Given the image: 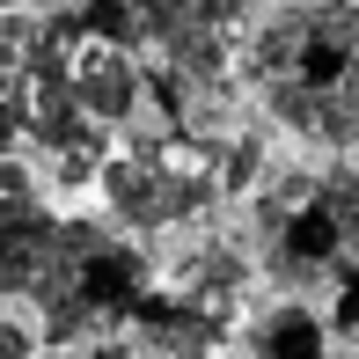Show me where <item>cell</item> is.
<instances>
[{"label":"cell","mask_w":359,"mask_h":359,"mask_svg":"<svg viewBox=\"0 0 359 359\" xmlns=\"http://www.w3.org/2000/svg\"><path fill=\"white\" fill-rule=\"evenodd\" d=\"M250 271H257V264H250V250H242V242L205 235V242H191V250L169 264V293L213 308V316H235V301L250 293Z\"/></svg>","instance_id":"obj_9"},{"label":"cell","mask_w":359,"mask_h":359,"mask_svg":"<svg viewBox=\"0 0 359 359\" xmlns=\"http://www.w3.org/2000/svg\"><path fill=\"white\" fill-rule=\"evenodd\" d=\"M147 293H154V271H147V257L133 242L95 220H74L52 286L37 293V316H44V337L67 352V345H95V337L133 330Z\"/></svg>","instance_id":"obj_3"},{"label":"cell","mask_w":359,"mask_h":359,"mask_svg":"<svg viewBox=\"0 0 359 359\" xmlns=\"http://www.w3.org/2000/svg\"><path fill=\"white\" fill-rule=\"evenodd\" d=\"M330 337H345V345L359 352V264L330 286Z\"/></svg>","instance_id":"obj_11"},{"label":"cell","mask_w":359,"mask_h":359,"mask_svg":"<svg viewBox=\"0 0 359 359\" xmlns=\"http://www.w3.org/2000/svg\"><path fill=\"white\" fill-rule=\"evenodd\" d=\"M15 8H22V0H0V15H15Z\"/></svg>","instance_id":"obj_15"},{"label":"cell","mask_w":359,"mask_h":359,"mask_svg":"<svg viewBox=\"0 0 359 359\" xmlns=\"http://www.w3.org/2000/svg\"><path fill=\"white\" fill-rule=\"evenodd\" d=\"M323 345H330V323L308 316L301 301L271 308V316L257 323V337H250V352H257V359H323Z\"/></svg>","instance_id":"obj_10"},{"label":"cell","mask_w":359,"mask_h":359,"mask_svg":"<svg viewBox=\"0 0 359 359\" xmlns=\"http://www.w3.org/2000/svg\"><path fill=\"white\" fill-rule=\"evenodd\" d=\"M227 337V316L184 301V293H147V308L133 316V352L154 359H213Z\"/></svg>","instance_id":"obj_8"},{"label":"cell","mask_w":359,"mask_h":359,"mask_svg":"<svg viewBox=\"0 0 359 359\" xmlns=\"http://www.w3.org/2000/svg\"><path fill=\"white\" fill-rule=\"evenodd\" d=\"M242 81L279 133L359 147V0H286L242 44Z\"/></svg>","instance_id":"obj_1"},{"label":"cell","mask_w":359,"mask_h":359,"mask_svg":"<svg viewBox=\"0 0 359 359\" xmlns=\"http://www.w3.org/2000/svg\"><path fill=\"white\" fill-rule=\"evenodd\" d=\"M242 8H250V0H125V22H133V37L161 59L169 81L220 95L227 67H235Z\"/></svg>","instance_id":"obj_5"},{"label":"cell","mask_w":359,"mask_h":359,"mask_svg":"<svg viewBox=\"0 0 359 359\" xmlns=\"http://www.w3.org/2000/svg\"><path fill=\"white\" fill-rule=\"evenodd\" d=\"M37 337L44 330H29L22 316H0V359H37Z\"/></svg>","instance_id":"obj_13"},{"label":"cell","mask_w":359,"mask_h":359,"mask_svg":"<svg viewBox=\"0 0 359 359\" xmlns=\"http://www.w3.org/2000/svg\"><path fill=\"white\" fill-rule=\"evenodd\" d=\"M59 359H140V352H133V337H95V345H67Z\"/></svg>","instance_id":"obj_14"},{"label":"cell","mask_w":359,"mask_h":359,"mask_svg":"<svg viewBox=\"0 0 359 359\" xmlns=\"http://www.w3.org/2000/svg\"><path fill=\"white\" fill-rule=\"evenodd\" d=\"M257 264L286 293L337 286L359 264V176L352 169H279L257 191Z\"/></svg>","instance_id":"obj_2"},{"label":"cell","mask_w":359,"mask_h":359,"mask_svg":"<svg viewBox=\"0 0 359 359\" xmlns=\"http://www.w3.org/2000/svg\"><path fill=\"white\" fill-rule=\"evenodd\" d=\"M227 198L220 176H213V154L191 140H140L125 154L103 161V205L118 227L133 235H169V227H191L205 220L213 205Z\"/></svg>","instance_id":"obj_4"},{"label":"cell","mask_w":359,"mask_h":359,"mask_svg":"<svg viewBox=\"0 0 359 359\" xmlns=\"http://www.w3.org/2000/svg\"><path fill=\"white\" fill-rule=\"evenodd\" d=\"M29 133V110H22V95H8L0 88V169H8V154H15V140Z\"/></svg>","instance_id":"obj_12"},{"label":"cell","mask_w":359,"mask_h":359,"mask_svg":"<svg viewBox=\"0 0 359 359\" xmlns=\"http://www.w3.org/2000/svg\"><path fill=\"white\" fill-rule=\"evenodd\" d=\"M67 213L37 198L22 184V169H0V301H37L59 271V250H67Z\"/></svg>","instance_id":"obj_6"},{"label":"cell","mask_w":359,"mask_h":359,"mask_svg":"<svg viewBox=\"0 0 359 359\" xmlns=\"http://www.w3.org/2000/svg\"><path fill=\"white\" fill-rule=\"evenodd\" d=\"M147 81H154V74H140V59L125 52V37H81L67 52V88H74V103L88 110L103 133L125 125V118H140Z\"/></svg>","instance_id":"obj_7"}]
</instances>
